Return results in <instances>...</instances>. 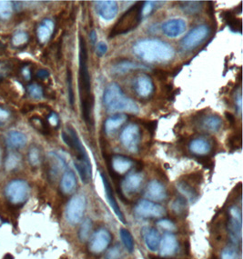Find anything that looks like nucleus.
<instances>
[{"label": "nucleus", "instance_id": "51", "mask_svg": "<svg viewBox=\"0 0 243 259\" xmlns=\"http://www.w3.org/2000/svg\"><path fill=\"white\" fill-rule=\"evenodd\" d=\"M242 101H243L242 100V94L239 93L238 97L236 98V105H237V108H238L239 114L242 113V106H243Z\"/></svg>", "mask_w": 243, "mask_h": 259}, {"label": "nucleus", "instance_id": "11", "mask_svg": "<svg viewBox=\"0 0 243 259\" xmlns=\"http://www.w3.org/2000/svg\"><path fill=\"white\" fill-rule=\"evenodd\" d=\"M134 212L138 217L143 218H161L166 215L164 207L148 199H142L137 203Z\"/></svg>", "mask_w": 243, "mask_h": 259}, {"label": "nucleus", "instance_id": "48", "mask_svg": "<svg viewBox=\"0 0 243 259\" xmlns=\"http://www.w3.org/2000/svg\"><path fill=\"white\" fill-rule=\"evenodd\" d=\"M36 76H37V78H41V79H45V78H47L48 76H49V73L46 69H40V70H38L37 73H36Z\"/></svg>", "mask_w": 243, "mask_h": 259}, {"label": "nucleus", "instance_id": "47", "mask_svg": "<svg viewBox=\"0 0 243 259\" xmlns=\"http://www.w3.org/2000/svg\"><path fill=\"white\" fill-rule=\"evenodd\" d=\"M9 117V112L4 109H0V122H3L7 120Z\"/></svg>", "mask_w": 243, "mask_h": 259}, {"label": "nucleus", "instance_id": "4", "mask_svg": "<svg viewBox=\"0 0 243 259\" xmlns=\"http://www.w3.org/2000/svg\"><path fill=\"white\" fill-rule=\"evenodd\" d=\"M143 2H139L136 5L131 6L130 9L125 12L119 18V21L115 24L112 30L110 31L109 37H114L118 35H123L132 31L137 26L140 25L142 19L141 7Z\"/></svg>", "mask_w": 243, "mask_h": 259}, {"label": "nucleus", "instance_id": "52", "mask_svg": "<svg viewBox=\"0 0 243 259\" xmlns=\"http://www.w3.org/2000/svg\"><path fill=\"white\" fill-rule=\"evenodd\" d=\"M89 37H90V41H91V43H92V44H95L96 41H97V34H96V31H95V30H93V31L90 33V36H89Z\"/></svg>", "mask_w": 243, "mask_h": 259}, {"label": "nucleus", "instance_id": "28", "mask_svg": "<svg viewBox=\"0 0 243 259\" xmlns=\"http://www.w3.org/2000/svg\"><path fill=\"white\" fill-rule=\"evenodd\" d=\"M177 188L179 189V191L181 192V194L190 200V201H195L198 197V192L194 187H192L191 184H189L187 181H183L181 180L177 184Z\"/></svg>", "mask_w": 243, "mask_h": 259}, {"label": "nucleus", "instance_id": "41", "mask_svg": "<svg viewBox=\"0 0 243 259\" xmlns=\"http://www.w3.org/2000/svg\"><path fill=\"white\" fill-rule=\"evenodd\" d=\"M122 254V250L119 245H116L109 249L106 253V259H119Z\"/></svg>", "mask_w": 243, "mask_h": 259}, {"label": "nucleus", "instance_id": "34", "mask_svg": "<svg viewBox=\"0 0 243 259\" xmlns=\"http://www.w3.org/2000/svg\"><path fill=\"white\" fill-rule=\"evenodd\" d=\"M19 162H20V156L16 153H10L5 160V169L9 171L15 169L16 166H18Z\"/></svg>", "mask_w": 243, "mask_h": 259}, {"label": "nucleus", "instance_id": "14", "mask_svg": "<svg viewBox=\"0 0 243 259\" xmlns=\"http://www.w3.org/2000/svg\"><path fill=\"white\" fill-rule=\"evenodd\" d=\"M145 196L148 200L153 202H159L166 199L167 190L164 185L156 179H153L148 184L146 188Z\"/></svg>", "mask_w": 243, "mask_h": 259}, {"label": "nucleus", "instance_id": "16", "mask_svg": "<svg viewBox=\"0 0 243 259\" xmlns=\"http://www.w3.org/2000/svg\"><path fill=\"white\" fill-rule=\"evenodd\" d=\"M187 24L182 18H174L167 21L162 25V31L168 37H178L186 30Z\"/></svg>", "mask_w": 243, "mask_h": 259}, {"label": "nucleus", "instance_id": "42", "mask_svg": "<svg viewBox=\"0 0 243 259\" xmlns=\"http://www.w3.org/2000/svg\"><path fill=\"white\" fill-rule=\"evenodd\" d=\"M67 85H68V99H69V102L71 104V106L74 105V92H73L72 88V76H71V72L68 69L67 71Z\"/></svg>", "mask_w": 243, "mask_h": 259}, {"label": "nucleus", "instance_id": "31", "mask_svg": "<svg viewBox=\"0 0 243 259\" xmlns=\"http://www.w3.org/2000/svg\"><path fill=\"white\" fill-rule=\"evenodd\" d=\"M13 5L9 0H0V19L7 20L13 15Z\"/></svg>", "mask_w": 243, "mask_h": 259}, {"label": "nucleus", "instance_id": "53", "mask_svg": "<svg viewBox=\"0 0 243 259\" xmlns=\"http://www.w3.org/2000/svg\"><path fill=\"white\" fill-rule=\"evenodd\" d=\"M226 117H227L229 121H230L232 124H233V122H234L235 119H234V117H233V115L231 114V113H226Z\"/></svg>", "mask_w": 243, "mask_h": 259}, {"label": "nucleus", "instance_id": "15", "mask_svg": "<svg viewBox=\"0 0 243 259\" xmlns=\"http://www.w3.org/2000/svg\"><path fill=\"white\" fill-rule=\"evenodd\" d=\"M143 182V176L141 173H131L125 177L121 183V189L125 195L135 194L140 190Z\"/></svg>", "mask_w": 243, "mask_h": 259}, {"label": "nucleus", "instance_id": "7", "mask_svg": "<svg viewBox=\"0 0 243 259\" xmlns=\"http://www.w3.org/2000/svg\"><path fill=\"white\" fill-rule=\"evenodd\" d=\"M87 201L86 197L83 195H76L67 203L66 207V219L71 225H78L81 222L85 210H86Z\"/></svg>", "mask_w": 243, "mask_h": 259}, {"label": "nucleus", "instance_id": "43", "mask_svg": "<svg viewBox=\"0 0 243 259\" xmlns=\"http://www.w3.org/2000/svg\"><path fill=\"white\" fill-rule=\"evenodd\" d=\"M152 9H153V3H152L151 1L143 2V3H142V7H141V14H142V17L150 15Z\"/></svg>", "mask_w": 243, "mask_h": 259}, {"label": "nucleus", "instance_id": "19", "mask_svg": "<svg viewBox=\"0 0 243 259\" xmlns=\"http://www.w3.org/2000/svg\"><path fill=\"white\" fill-rule=\"evenodd\" d=\"M111 166L118 175H124L133 166V160L125 155H117L111 157Z\"/></svg>", "mask_w": 243, "mask_h": 259}, {"label": "nucleus", "instance_id": "54", "mask_svg": "<svg viewBox=\"0 0 243 259\" xmlns=\"http://www.w3.org/2000/svg\"><path fill=\"white\" fill-rule=\"evenodd\" d=\"M0 163H1V149H0Z\"/></svg>", "mask_w": 243, "mask_h": 259}, {"label": "nucleus", "instance_id": "26", "mask_svg": "<svg viewBox=\"0 0 243 259\" xmlns=\"http://www.w3.org/2000/svg\"><path fill=\"white\" fill-rule=\"evenodd\" d=\"M54 30V23L50 19H45L40 26L37 27L36 34L37 38L42 44L47 43L51 37L52 32Z\"/></svg>", "mask_w": 243, "mask_h": 259}, {"label": "nucleus", "instance_id": "2", "mask_svg": "<svg viewBox=\"0 0 243 259\" xmlns=\"http://www.w3.org/2000/svg\"><path fill=\"white\" fill-rule=\"evenodd\" d=\"M133 52L148 63H166L173 59L175 50L170 44L160 39H142L135 43Z\"/></svg>", "mask_w": 243, "mask_h": 259}, {"label": "nucleus", "instance_id": "36", "mask_svg": "<svg viewBox=\"0 0 243 259\" xmlns=\"http://www.w3.org/2000/svg\"><path fill=\"white\" fill-rule=\"evenodd\" d=\"M157 226L162 230H164L166 233H172L176 230L177 228L175 224L173 223L171 220L165 219V218L164 219L162 218L161 220H159L157 222Z\"/></svg>", "mask_w": 243, "mask_h": 259}, {"label": "nucleus", "instance_id": "23", "mask_svg": "<svg viewBox=\"0 0 243 259\" xmlns=\"http://www.w3.org/2000/svg\"><path fill=\"white\" fill-rule=\"evenodd\" d=\"M77 187V178L74 172L67 170L63 174L60 181V189L65 195H70Z\"/></svg>", "mask_w": 243, "mask_h": 259}, {"label": "nucleus", "instance_id": "32", "mask_svg": "<svg viewBox=\"0 0 243 259\" xmlns=\"http://www.w3.org/2000/svg\"><path fill=\"white\" fill-rule=\"evenodd\" d=\"M91 229H92V221L89 218H86L81 224L79 233H78V237H79V239H80L81 242L88 241L90 238Z\"/></svg>", "mask_w": 243, "mask_h": 259}, {"label": "nucleus", "instance_id": "39", "mask_svg": "<svg viewBox=\"0 0 243 259\" xmlns=\"http://www.w3.org/2000/svg\"><path fill=\"white\" fill-rule=\"evenodd\" d=\"M27 91L32 99H41L43 98V89L37 84H31L27 87Z\"/></svg>", "mask_w": 243, "mask_h": 259}, {"label": "nucleus", "instance_id": "17", "mask_svg": "<svg viewBox=\"0 0 243 259\" xmlns=\"http://www.w3.org/2000/svg\"><path fill=\"white\" fill-rule=\"evenodd\" d=\"M135 91L142 99H147L154 91V84L148 75L142 74L138 77L134 84Z\"/></svg>", "mask_w": 243, "mask_h": 259}, {"label": "nucleus", "instance_id": "13", "mask_svg": "<svg viewBox=\"0 0 243 259\" xmlns=\"http://www.w3.org/2000/svg\"><path fill=\"white\" fill-rule=\"evenodd\" d=\"M96 8L98 15L103 18L104 20H112L116 17L119 6L116 1L113 0H105V1H97Z\"/></svg>", "mask_w": 243, "mask_h": 259}, {"label": "nucleus", "instance_id": "18", "mask_svg": "<svg viewBox=\"0 0 243 259\" xmlns=\"http://www.w3.org/2000/svg\"><path fill=\"white\" fill-rule=\"evenodd\" d=\"M178 249V240L175 235L172 233H165L161 239L159 247L161 257H171L176 253Z\"/></svg>", "mask_w": 243, "mask_h": 259}, {"label": "nucleus", "instance_id": "45", "mask_svg": "<svg viewBox=\"0 0 243 259\" xmlns=\"http://www.w3.org/2000/svg\"><path fill=\"white\" fill-rule=\"evenodd\" d=\"M48 122L53 127H57V125H58V117H57V115L56 113H54V112H52L51 114L49 115V117H48Z\"/></svg>", "mask_w": 243, "mask_h": 259}, {"label": "nucleus", "instance_id": "3", "mask_svg": "<svg viewBox=\"0 0 243 259\" xmlns=\"http://www.w3.org/2000/svg\"><path fill=\"white\" fill-rule=\"evenodd\" d=\"M103 104L109 112L134 115L140 113L139 106L133 99L125 95L118 84H109L106 88L103 94Z\"/></svg>", "mask_w": 243, "mask_h": 259}, {"label": "nucleus", "instance_id": "5", "mask_svg": "<svg viewBox=\"0 0 243 259\" xmlns=\"http://www.w3.org/2000/svg\"><path fill=\"white\" fill-rule=\"evenodd\" d=\"M30 187L27 182L23 179H15L7 184L5 196L13 205H20L25 202L29 196Z\"/></svg>", "mask_w": 243, "mask_h": 259}, {"label": "nucleus", "instance_id": "24", "mask_svg": "<svg viewBox=\"0 0 243 259\" xmlns=\"http://www.w3.org/2000/svg\"><path fill=\"white\" fill-rule=\"evenodd\" d=\"M200 126L202 130L215 133L221 130L223 126V120L217 115H211L202 119Z\"/></svg>", "mask_w": 243, "mask_h": 259}, {"label": "nucleus", "instance_id": "38", "mask_svg": "<svg viewBox=\"0 0 243 259\" xmlns=\"http://www.w3.org/2000/svg\"><path fill=\"white\" fill-rule=\"evenodd\" d=\"M28 161L32 166H38L41 163V155L40 152L36 148L33 147L28 153Z\"/></svg>", "mask_w": 243, "mask_h": 259}, {"label": "nucleus", "instance_id": "30", "mask_svg": "<svg viewBox=\"0 0 243 259\" xmlns=\"http://www.w3.org/2000/svg\"><path fill=\"white\" fill-rule=\"evenodd\" d=\"M181 4H183L181 5L182 10L189 15H195L202 10V2L200 1H185Z\"/></svg>", "mask_w": 243, "mask_h": 259}, {"label": "nucleus", "instance_id": "27", "mask_svg": "<svg viewBox=\"0 0 243 259\" xmlns=\"http://www.w3.org/2000/svg\"><path fill=\"white\" fill-rule=\"evenodd\" d=\"M137 69H147V67L144 65L139 64V63L125 60V61H121V62L116 64L112 68V72L115 74L123 75V74L130 72L132 70H137Z\"/></svg>", "mask_w": 243, "mask_h": 259}, {"label": "nucleus", "instance_id": "29", "mask_svg": "<svg viewBox=\"0 0 243 259\" xmlns=\"http://www.w3.org/2000/svg\"><path fill=\"white\" fill-rule=\"evenodd\" d=\"M50 158H51V166H50V170L49 173L51 176L54 178L58 175V173L62 171L63 169H65L66 167V163L60 155H57L56 153H50Z\"/></svg>", "mask_w": 243, "mask_h": 259}, {"label": "nucleus", "instance_id": "9", "mask_svg": "<svg viewBox=\"0 0 243 259\" xmlns=\"http://www.w3.org/2000/svg\"><path fill=\"white\" fill-rule=\"evenodd\" d=\"M88 250L90 253L99 255L105 252L112 240V235L106 228H100L95 231L89 238Z\"/></svg>", "mask_w": 243, "mask_h": 259}, {"label": "nucleus", "instance_id": "6", "mask_svg": "<svg viewBox=\"0 0 243 259\" xmlns=\"http://www.w3.org/2000/svg\"><path fill=\"white\" fill-rule=\"evenodd\" d=\"M228 233L234 245H239L243 239V218L242 211L237 207H232L229 210L228 220Z\"/></svg>", "mask_w": 243, "mask_h": 259}, {"label": "nucleus", "instance_id": "12", "mask_svg": "<svg viewBox=\"0 0 243 259\" xmlns=\"http://www.w3.org/2000/svg\"><path fill=\"white\" fill-rule=\"evenodd\" d=\"M100 177H101V179H102L104 191H105V195H106V197H107V200H108V202H109V206L111 207V209L113 210L114 213L116 214L117 218H119V221L122 222V223L125 225L127 222H126L124 215H123V213L121 212V210H120V208H119V204H118L116 198L114 197L112 187L110 186L107 176H105V174L101 172V173H100Z\"/></svg>", "mask_w": 243, "mask_h": 259}, {"label": "nucleus", "instance_id": "22", "mask_svg": "<svg viewBox=\"0 0 243 259\" xmlns=\"http://www.w3.org/2000/svg\"><path fill=\"white\" fill-rule=\"evenodd\" d=\"M127 120H128V116L126 114H121V113H118V114L109 117V119L105 121V124H104L106 134L110 135L114 133L116 130L124 124Z\"/></svg>", "mask_w": 243, "mask_h": 259}, {"label": "nucleus", "instance_id": "20", "mask_svg": "<svg viewBox=\"0 0 243 259\" xmlns=\"http://www.w3.org/2000/svg\"><path fill=\"white\" fill-rule=\"evenodd\" d=\"M27 138L26 135L20 131L12 130L9 131L5 136V143L10 148H21L26 145Z\"/></svg>", "mask_w": 243, "mask_h": 259}, {"label": "nucleus", "instance_id": "1", "mask_svg": "<svg viewBox=\"0 0 243 259\" xmlns=\"http://www.w3.org/2000/svg\"><path fill=\"white\" fill-rule=\"evenodd\" d=\"M88 50L86 42L82 36L79 37V76H78V87L81 101L83 120L90 128L92 124V109L94 99L91 94L90 75L88 71Z\"/></svg>", "mask_w": 243, "mask_h": 259}, {"label": "nucleus", "instance_id": "44", "mask_svg": "<svg viewBox=\"0 0 243 259\" xmlns=\"http://www.w3.org/2000/svg\"><path fill=\"white\" fill-rule=\"evenodd\" d=\"M108 51V46L105 42H99L97 46V55L98 57H103Z\"/></svg>", "mask_w": 243, "mask_h": 259}, {"label": "nucleus", "instance_id": "21", "mask_svg": "<svg viewBox=\"0 0 243 259\" xmlns=\"http://www.w3.org/2000/svg\"><path fill=\"white\" fill-rule=\"evenodd\" d=\"M190 150L196 155H208L212 151V145L207 139L203 137H197L190 143Z\"/></svg>", "mask_w": 243, "mask_h": 259}, {"label": "nucleus", "instance_id": "40", "mask_svg": "<svg viewBox=\"0 0 243 259\" xmlns=\"http://www.w3.org/2000/svg\"><path fill=\"white\" fill-rule=\"evenodd\" d=\"M222 259H241L237 250L233 247H227L222 252Z\"/></svg>", "mask_w": 243, "mask_h": 259}, {"label": "nucleus", "instance_id": "10", "mask_svg": "<svg viewBox=\"0 0 243 259\" xmlns=\"http://www.w3.org/2000/svg\"><path fill=\"white\" fill-rule=\"evenodd\" d=\"M120 141L125 148L131 153H137L140 149L141 141L140 127L137 124L128 125L120 135Z\"/></svg>", "mask_w": 243, "mask_h": 259}, {"label": "nucleus", "instance_id": "35", "mask_svg": "<svg viewBox=\"0 0 243 259\" xmlns=\"http://www.w3.org/2000/svg\"><path fill=\"white\" fill-rule=\"evenodd\" d=\"M27 41H28V35L26 32H16L12 37V44L15 47H21L25 45Z\"/></svg>", "mask_w": 243, "mask_h": 259}, {"label": "nucleus", "instance_id": "37", "mask_svg": "<svg viewBox=\"0 0 243 259\" xmlns=\"http://www.w3.org/2000/svg\"><path fill=\"white\" fill-rule=\"evenodd\" d=\"M187 208L186 200L183 197H179L172 204V209L177 215H182L185 213Z\"/></svg>", "mask_w": 243, "mask_h": 259}, {"label": "nucleus", "instance_id": "33", "mask_svg": "<svg viewBox=\"0 0 243 259\" xmlns=\"http://www.w3.org/2000/svg\"><path fill=\"white\" fill-rule=\"evenodd\" d=\"M119 234H120V239L122 240V243L124 244L125 248L130 253H132L134 250V240L130 231L122 228Z\"/></svg>", "mask_w": 243, "mask_h": 259}, {"label": "nucleus", "instance_id": "25", "mask_svg": "<svg viewBox=\"0 0 243 259\" xmlns=\"http://www.w3.org/2000/svg\"><path fill=\"white\" fill-rule=\"evenodd\" d=\"M161 239V234L156 228H150L144 234L146 247L152 252H156L159 250Z\"/></svg>", "mask_w": 243, "mask_h": 259}, {"label": "nucleus", "instance_id": "50", "mask_svg": "<svg viewBox=\"0 0 243 259\" xmlns=\"http://www.w3.org/2000/svg\"><path fill=\"white\" fill-rule=\"evenodd\" d=\"M147 128H148V130H149L150 133L153 135L154 132H155L156 128H157V122H156V121L149 122V123L147 124Z\"/></svg>", "mask_w": 243, "mask_h": 259}, {"label": "nucleus", "instance_id": "8", "mask_svg": "<svg viewBox=\"0 0 243 259\" xmlns=\"http://www.w3.org/2000/svg\"><path fill=\"white\" fill-rule=\"evenodd\" d=\"M210 35V27L206 25L197 26L187 34L181 41L182 49L190 51L199 47Z\"/></svg>", "mask_w": 243, "mask_h": 259}, {"label": "nucleus", "instance_id": "49", "mask_svg": "<svg viewBox=\"0 0 243 259\" xmlns=\"http://www.w3.org/2000/svg\"><path fill=\"white\" fill-rule=\"evenodd\" d=\"M22 75H23V77L25 78L26 80H29L31 78V72H30L29 68L26 67V68H23L22 69Z\"/></svg>", "mask_w": 243, "mask_h": 259}, {"label": "nucleus", "instance_id": "46", "mask_svg": "<svg viewBox=\"0 0 243 259\" xmlns=\"http://www.w3.org/2000/svg\"><path fill=\"white\" fill-rule=\"evenodd\" d=\"M33 122L34 123H36V129L38 130H41V131H44V130H46V126L44 124V122H43V120H40V119H37V118H35V119H33Z\"/></svg>", "mask_w": 243, "mask_h": 259}]
</instances>
